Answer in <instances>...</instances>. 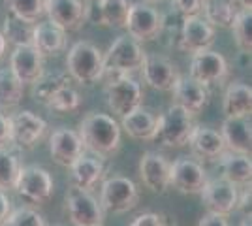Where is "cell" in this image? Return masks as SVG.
I'll return each mask as SVG.
<instances>
[{
    "label": "cell",
    "instance_id": "cell-11",
    "mask_svg": "<svg viewBox=\"0 0 252 226\" xmlns=\"http://www.w3.org/2000/svg\"><path fill=\"white\" fill-rule=\"evenodd\" d=\"M66 211L74 226H102L104 209L89 191L70 189L66 193Z\"/></svg>",
    "mask_w": 252,
    "mask_h": 226
},
{
    "label": "cell",
    "instance_id": "cell-31",
    "mask_svg": "<svg viewBox=\"0 0 252 226\" xmlns=\"http://www.w3.org/2000/svg\"><path fill=\"white\" fill-rule=\"evenodd\" d=\"M32 31H34L32 23L23 21L19 17H15L13 13H8L6 19H4L2 36H4L6 43H11L13 47H17V45H31Z\"/></svg>",
    "mask_w": 252,
    "mask_h": 226
},
{
    "label": "cell",
    "instance_id": "cell-13",
    "mask_svg": "<svg viewBox=\"0 0 252 226\" xmlns=\"http://www.w3.org/2000/svg\"><path fill=\"white\" fill-rule=\"evenodd\" d=\"M228 74H230L228 61L219 51L205 49V51L192 55L189 75L201 85L209 87L215 83H220L228 77Z\"/></svg>",
    "mask_w": 252,
    "mask_h": 226
},
{
    "label": "cell",
    "instance_id": "cell-1",
    "mask_svg": "<svg viewBox=\"0 0 252 226\" xmlns=\"http://www.w3.org/2000/svg\"><path fill=\"white\" fill-rule=\"evenodd\" d=\"M83 147L96 159L113 157L121 149V125L107 113H87L77 130Z\"/></svg>",
    "mask_w": 252,
    "mask_h": 226
},
{
    "label": "cell",
    "instance_id": "cell-5",
    "mask_svg": "<svg viewBox=\"0 0 252 226\" xmlns=\"http://www.w3.org/2000/svg\"><path fill=\"white\" fill-rule=\"evenodd\" d=\"M13 191L31 204L43 205L51 200L55 183H53L51 173L45 168L38 164H29V166H21Z\"/></svg>",
    "mask_w": 252,
    "mask_h": 226
},
{
    "label": "cell",
    "instance_id": "cell-47",
    "mask_svg": "<svg viewBox=\"0 0 252 226\" xmlns=\"http://www.w3.org/2000/svg\"><path fill=\"white\" fill-rule=\"evenodd\" d=\"M91 2H93V0H91Z\"/></svg>",
    "mask_w": 252,
    "mask_h": 226
},
{
    "label": "cell",
    "instance_id": "cell-3",
    "mask_svg": "<svg viewBox=\"0 0 252 226\" xmlns=\"http://www.w3.org/2000/svg\"><path fill=\"white\" fill-rule=\"evenodd\" d=\"M66 68L70 79L81 85H93L102 79L104 74V55L94 43L81 40L75 42L66 55Z\"/></svg>",
    "mask_w": 252,
    "mask_h": 226
},
{
    "label": "cell",
    "instance_id": "cell-6",
    "mask_svg": "<svg viewBox=\"0 0 252 226\" xmlns=\"http://www.w3.org/2000/svg\"><path fill=\"white\" fill-rule=\"evenodd\" d=\"M139 202L137 185L123 175H113L102 181L100 189V207L109 213H126L134 209Z\"/></svg>",
    "mask_w": 252,
    "mask_h": 226
},
{
    "label": "cell",
    "instance_id": "cell-39",
    "mask_svg": "<svg viewBox=\"0 0 252 226\" xmlns=\"http://www.w3.org/2000/svg\"><path fill=\"white\" fill-rule=\"evenodd\" d=\"M128 226H168V221L162 213H141Z\"/></svg>",
    "mask_w": 252,
    "mask_h": 226
},
{
    "label": "cell",
    "instance_id": "cell-26",
    "mask_svg": "<svg viewBox=\"0 0 252 226\" xmlns=\"http://www.w3.org/2000/svg\"><path fill=\"white\" fill-rule=\"evenodd\" d=\"M222 111L226 119L251 117L252 111V89L241 81L228 85L222 97Z\"/></svg>",
    "mask_w": 252,
    "mask_h": 226
},
{
    "label": "cell",
    "instance_id": "cell-19",
    "mask_svg": "<svg viewBox=\"0 0 252 226\" xmlns=\"http://www.w3.org/2000/svg\"><path fill=\"white\" fill-rule=\"evenodd\" d=\"M141 74L149 87L162 93H169L179 79L175 65L162 55H145V61L141 65Z\"/></svg>",
    "mask_w": 252,
    "mask_h": 226
},
{
    "label": "cell",
    "instance_id": "cell-46",
    "mask_svg": "<svg viewBox=\"0 0 252 226\" xmlns=\"http://www.w3.org/2000/svg\"><path fill=\"white\" fill-rule=\"evenodd\" d=\"M145 4H160V2H166V0H143Z\"/></svg>",
    "mask_w": 252,
    "mask_h": 226
},
{
    "label": "cell",
    "instance_id": "cell-14",
    "mask_svg": "<svg viewBox=\"0 0 252 226\" xmlns=\"http://www.w3.org/2000/svg\"><path fill=\"white\" fill-rule=\"evenodd\" d=\"M217 29H213L201 15H189L183 17L181 32H179V49L185 53H200L205 49H211L215 43Z\"/></svg>",
    "mask_w": 252,
    "mask_h": 226
},
{
    "label": "cell",
    "instance_id": "cell-25",
    "mask_svg": "<svg viewBox=\"0 0 252 226\" xmlns=\"http://www.w3.org/2000/svg\"><path fill=\"white\" fill-rule=\"evenodd\" d=\"M121 129L134 140L151 141L157 140L158 130V117L153 115L151 111L143 109L141 106L130 113H126L125 117H121Z\"/></svg>",
    "mask_w": 252,
    "mask_h": 226
},
{
    "label": "cell",
    "instance_id": "cell-38",
    "mask_svg": "<svg viewBox=\"0 0 252 226\" xmlns=\"http://www.w3.org/2000/svg\"><path fill=\"white\" fill-rule=\"evenodd\" d=\"M171 2L183 17H189V15H200L207 0H171Z\"/></svg>",
    "mask_w": 252,
    "mask_h": 226
},
{
    "label": "cell",
    "instance_id": "cell-40",
    "mask_svg": "<svg viewBox=\"0 0 252 226\" xmlns=\"http://www.w3.org/2000/svg\"><path fill=\"white\" fill-rule=\"evenodd\" d=\"M198 226H230L228 219L224 215H217V213H205V215L200 219Z\"/></svg>",
    "mask_w": 252,
    "mask_h": 226
},
{
    "label": "cell",
    "instance_id": "cell-7",
    "mask_svg": "<svg viewBox=\"0 0 252 226\" xmlns=\"http://www.w3.org/2000/svg\"><path fill=\"white\" fill-rule=\"evenodd\" d=\"M164 27H166V19L157 8H153L151 4H145V2L130 4L125 27L130 38H134L139 43L151 42V40H157L162 34Z\"/></svg>",
    "mask_w": 252,
    "mask_h": 226
},
{
    "label": "cell",
    "instance_id": "cell-27",
    "mask_svg": "<svg viewBox=\"0 0 252 226\" xmlns=\"http://www.w3.org/2000/svg\"><path fill=\"white\" fill-rule=\"evenodd\" d=\"M130 0H98V6H87V13H94L93 21L94 25H104L111 29H125L128 11H130Z\"/></svg>",
    "mask_w": 252,
    "mask_h": 226
},
{
    "label": "cell",
    "instance_id": "cell-10",
    "mask_svg": "<svg viewBox=\"0 0 252 226\" xmlns=\"http://www.w3.org/2000/svg\"><path fill=\"white\" fill-rule=\"evenodd\" d=\"M207 179V172L200 161L181 157L169 162V187L181 194H200Z\"/></svg>",
    "mask_w": 252,
    "mask_h": 226
},
{
    "label": "cell",
    "instance_id": "cell-29",
    "mask_svg": "<svg viewBox=\"0 0 252 226\" xmlns=\"http://www.w3.org/2000/svg\"><path fill=\"white\" fill-rule=\"evenodd\" d=\"M25 85L11 74L10 68L0 70V111H10L15 109L23 100Z\"/></svg>",
    "mask_w": 252,
    "mask_h": 226
},
{
    "label": "cell",
    "instance_id": "cell-41",
    "mask_svg": "<svg viewBox=\"0 0 252 226\" xmlns=\"http://www.w3.org/2000/svg\"><path fill=\"white\" fill-rule=\"evenodd\" d=\"M10 145V117L0 111V149Z\"/></svg>",
    "mask_w": 252,
    "mask_h": 226
},
{
    "label": "cell",
    "instance_id": "cell-30",
    "mask_svg": "<svg viewBox=\"0 0 252 226\" xmlns=\"http://www.w3.org/2000/svg\"><path fill=\"white\" fill-rule=\"evenodd\" d=\"M201 11H203V19L213 29H231L239 13L228 0H207Z\"/></svg>",
    "mask_w": 252,
    "mask_h": 226
},
{
    "label": "cell",
    "instance_id": "cell-18",
    "mask_svg": "<svg viewBox=\"0 0 252 226\" xmlns=\"http://www.w3.org/2000/svg\"><path fill=\"white\" fill-rule=\"evenodd\" d=\"M139 177L149 191L157 194L168 193L169 189V162L164 155L147 151L139 159Z\"/></svg>",
    "mask_w": 252,
    "mask_h": 226
},
{
    "label": "cell",
    "instance_id": "cell-36",
    "mask_svg": "<svg viewBox=\"0 0 252 226\" xmlns=\"http://www.w3.org/2000/svg\"><path fill=\"white\" fill-rule=\"evenodd\" d=\"M79 106H81L79 93L72 85H66L53 95L45 108L53 109V111H59V113H70V111H75Z\"/></svg>",
    "mask_w": 252,
    "mask_h": 226
},
{
    "label": "cell",
    "instance_id": "cell-28",
    "mask_svg": "<svg viewBox=\"0 0 252 226\" xmlns=\"http://www.w3.org/2000/svg\"><path fill=\"white\" fill-rule=\"evenodd\" d=\"M222 170V177L226 181L233 183L235 187H247L251 185L252 177V164L249 155H237V153H230L226 151L219 159Z\"/></svg>",
    "mask_w": 252,
    "mask_h": 226
},
{
    "label": "cell",
    "instance_id": "cell-32",
    "mask_svg": "<svg viewBox=\"0 0 252 226\" xmlns=\"http://www.w3.org/2000/svg\"><path fill=\"white\" fill-rule=\"evenodd\" d=\"M21 170V162L15 153H11L8 147L0 149V191H13L17 175Z\"/></svg>",
    "mask_w": 252,
    "mask_h": 226
},
{
    "label": "cell",
    "instance_id": "cell-24",
    "mask_svg": "<svg viewBox=\"0 0 252 226\" xmlns=\"http://www.w3.org/2000/svg\"><path fill=\"white\" fill-rule=\"evenodd\" d=\"M220 136L224 140L226 151L237 153V155H249L251 157V121L249 117L239 119H224L220 127Z\"/></svg>",
    "mask_w": 252,
    "mask_h": 226
},
{
    "label": "cell",
    "instance_id": "cell-4",
    "mask_svg": "<svg viewBox=\"0 0 252 226\" xmlns=\"http://www.w3.org/2000/svg\"><path fill=\"white\" fill-rule=\"evenodd\" d=\"M194 115H190L187 109H183L177 104H171L166 113L158 117L157 140L164 147L179 149L189 143V138L194 130Z\"/></svg>",
    "mask_w": 252,
    "mask_h": 226
},
{
    "label": "cell",
    "instance_id": "cell-8",
    "mask_svg": "<svg viewBox=\"0 0 252 226\" xmlns=\"http://www.w3.org/2000/svg\"><path fill=\"white\" fill-rule=\"evenodd\" d=\"M105 100L107 108L117 117H125L126 113L134 111L143 102V91L132 75H121L117 79L107 81L105 85Z\"/></svg>",
    "mask_w": 252,
    "mask_h": 226
},
{
    "label": "cell",
    "instance_id": "cell-17",
    "mask_svg": "<svg viewBox=\"0 0 252 226\" xmlns=\"http://www.w3.org/2000/svg\"><path fill=\"white\" fill-rule=\"evenodd\" d=\"M49 155L59 166L70 168L79 157L85 155L83 141L75 130L57 129L49 136Z\"/></svg>",
    "mask_w": 252,
    "mask_h": 226
},
{
    "label": "cell",
    "instance_id": "cell-37",
    "mask_svg": "<svg viewBox=\"0 0 252 226\" xmlns=\"http://www.w3.org/2000/svg\"><path fill=\"white\" fill-rule=\"evenodd\" d=\"M6 226H47L43 217L31 207H19V209H11Z\"/></svg>",
    "mask_w": 252,
    "mask_h": 226
},
{
    "label": "cell",
    "instance_id": "cell-43",
    "mask_svg": "<svg viewBox=\"0 0 252 226\" xmlns=\"http://www.w3.org/2000/svg\"><path fill=\"white\" fill-rule=\"evenodd\" d=\"M231 6L237 11H251L252 10V0H228Z\"/></svg>",
    "mask_w": 252,
    "mask_h": 226
},
{
    "label": "cell",
    "instance_id": "cell-33",
    "mask_svg": "<svg viewBox=\"0 0 252 226\" xmlns=\"http://www.w3.org/2000/svg\"><path fill=\"white\" fill-rule=\"evenodd\" d=\"M70 85V75L66 74H53L45 75L43 74L36 83H34V91L32 95L36 98V102H40L43 106H47V102L51 100V97L63 87Z\"/></svg>",
    "mask_w": 252,
    "mask_h": 226
},
{
    "label": "cell",
    "instance_id": "cell-20",
    "mask_svg": "<svg viewBox=\"0 0 252 226\" xmlns=\"http://www.w3.org/2000/svg\"><path fill=\"white\" fill-rule=\"evenodd\" d=\"M187 145L190 147L192 155L201 162H217L226 153L220 132L201 125H194Z\"/></svg>",
    "mask_w": 252,
    "mask_h": 226
},
{
    "label": "cell",
    "instance_id": "cell-2",
    "mask_svg": "<svg viewBox=\"0 0 252 226\" xmlns=\"http://www.w3.org/2000/svg\"><path fill=\"white\" fill-rule=\"evenodd\" d=\"M145 51L141 47V43L136 42L134 38L119 36L115 42L109 45V49L104 55V74L102 79L111 81L121 75H130L141 70V65L145 61Z\"/></svg>",
    "mask_w": 252,
    "mask_h": 226
},
{
    "label": "cell",
    "instance_id": "cell-16",
    "mask_svg": "<svg viewBox=\"0 0 252 226\" xmlns=\"http://www.w3.org/2000/svg\"><path fill=\"white\" fill-rule=\"evenodd\" d=\"M10 70L23 85H34L43 72V57L32 45H17L10 55Z\"/></svg>",
    "mask_w": 252,
    "mask_h": 226
},
{
    "label": "cell",
    "instance_id": "cell-22",
    "mask_svg": "<svg viewBox=\"0 0 252 226\" xmlns=\"http://www.w3.org/2000/svg\"><path fill=\"white\" fill-rule=\"evenodd\" d=\"M31 45L42 57H55L66 49V32L51 21L34 23Z\"/></svg>",
    "mask_w": 252,
    "mask_h": 226
},
{
    "label": "cell",
    "instance_id": "cell-12",
    "mask_svg": "<svg viewBox=\"0 0 252 226\" xmlns=\"http://www.w3.org/2000/svg\"><path fill=\"white\" fill-rule=\"evenodd\" d=\"M200 196L209 213L228 217L237 209L239 189L230 181H226L224 177H217V179H207Z\"/></svg>",
    "mask_w": 252,
    "mask_h": 226
},
{
    "label": "cell",
    "instance_id": "cell-23",
    "mask_svg": "<svg viewBox=\"0 0 252 226\" xmlns=\"http://www.w3.org/2000/svg\"><path fill=\"white\" fill-rule=\"evenodd\" d=\"M104 162L96 157H79L70 166V185L79 191H93L100 181H104Z\"/></svg>",
    "mask_w": 252,
    "mask_h": 226
},
{
    "label": "cell",
    "instance_id": "cell-34",
    "mask_svg": "<svg viewBox=\"0 0 252 226\" xmlns=\"http://www.w3.org/2000/svg\"><path fill=\"white\" fill-rule=\"evenodd\" d=\"M10 13L27 23H38L45 15L43 2L45 0H4Z\"/></svg>",
    "mask_w": 252,
    "mask_h": 226
},
{
    "label": "cell",
    "instance_id": "cell-21",
    "mask_svg": "<svg viewBox=\"0 0 252 226\" xmlns=\"http://www.w3.org/2000/svg\"><path fill=\"white\" fill-rule=\"evenodd\" d=\"M173 93V104L187 109L190 115H198L203 108L209 104V87L201 85L196 79H192L190 75H179L177 83L171 89Z\"/></svg>",
    "mask_w": 252,
    "mask_h": 226
},
{
    "label": "cell",
    "instance_id": "cell-44",
    "mask_svg": "<svg viewBox=\"0 0 252 226\" xmlns=\"http://www.w3.org/2000/svg\"><path fill=\"white\" fill-rule=\"evenodd\" d=\"M6 47H8V43H6L4 36H2V32H0V61H2L4 55H6Z\"/></svg>",
    "mask_w": 252,
    "mask_h": 226
},
{
    "label": "cell",
    "instance_id": "cell-9",
    "mask_svg": "<svg viewBox=\"0 0 252 226\" xmlns=\"http://www.w3.org/2000/svg\"><path fill=\"white\" fill-rule=\"evenodd\" d=\"M47 132V123L40 115L23 109L10 115V145L17 149H32L36 147Z\"/></svg>",
    "mask_w": 252,
    "mask_h": 226
},
{
    "label": "cell",
    "instance_id": "cell-15",
    "mask_svg": "<svg viewBox=\"0 0 252 226\" xmlns=\"http://www.w3.org/2000/svg\"><path fill=\"white\" fill-rule=\"evenodd\" d=\"M43 8L47 21L63 29L64 32H75L87 21V6L81 0H45Z\"/></svg>",
    "mask_w": 252,
    "mask_h": 226
},
{
    "label": "cell",
    "instance_id": "cell-45",
    "mask_svg": "<svg viewBox=\"0 0 252 226\" xmlns=\"http://www.w3.org/2000/svg\"><path fill=\"white\" fill-rule=\"evenodd\" d=\"M239 226H252L251 213H249V215H245V217H243V221H241V225H239Z\"/></svg>",
    "mask_w": 252,
    "mask_h": 226
},
{
    "label": "cell",
    "instance_id": "cell-42",
    "mask_svg": "<svg viewBox=\"0 0 252 226\" xmlns=\"http://www.w3.org/2000/svg\"><path fill=\"white\" fill-rule=\"evenodd\" d=\"M11 213V200L4 191H0V226H6Z\"/></svg>",
    "mask_w": 252,
    "mask_h": 226
},
{
    "label": "cell",
    "instance_id": "cell-35",
    "mask_svg": "<svg viewBox=\"0 0 252 226\" xmlns=\"http://www.w3.org/2000/svg\"><path fill=\"white\" fill-rule=\"evenodd\" d=\"M233 31V40L241 53H251L252 51V10L239 11L235 21L231 25Z\"/></svg>",
    "mask_w": 252,
    "mask_h": 226
}]
</instances>
